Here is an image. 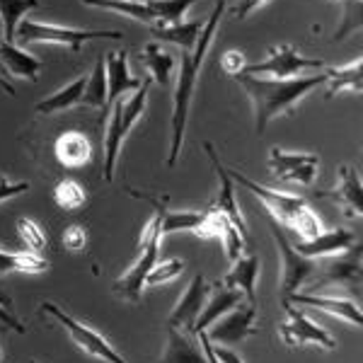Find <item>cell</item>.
I'll use <instances>...</instances> for the list:
<instances>
[{"mask_svg": "<svg viewBox=\"0 0 363 363\" xmlns=\"http://www.w3.org/2000/svg\"><path fill=\"white\" fill-rule=\"evenodd\" d=\"M225 10V0H218V5L213 8V13L199 34V42L194 51H182L179 56V73H177V85H174V109H172V136H169V153H167V167L177 165L179 148L184 143V128H186V116H189V104L194 97V87L201 73V66L206 61V54L213 42L216 27H218L220 17Z\"/></svg>", "mask_w": 363, "mask_h": 363, "instance_id": "1", "label": "cell"}, {"mask_svg": "<svg viewBox=\"0 0 363 363\" xmlns=\"http://www.w3.org/2000/svg\"><path fill=\"white\" fill-rule=\"evenodd\" d=\"M238 85L250 97L252 107H255V128L257 133H264L272 119L279 114L294 112V107L315 90L318 85H325V73L318 75H298V78L277 80V78H259V75L240 73L235 75Z\"/></svg>", "mask_w": 363, "mask_h": 363, "instance_id": "2", "label": "cell"}, {"mask_svg": "<svg viewBox=\"0 0 363 363\" xmlns=\"http://www.w3.org/2000/svg\"><path fill=\"white\" fill-rule=\"evenodd\" d=\"M150 85H153V80L145 78L138 90H133L131 97L116 99L114 102L112 116H109V124H107V136H104V182L114 179V167H116V157L121 153V143H124L128 131L138 121V116L145 112Z\"/></svg>", "mask_w": 363, "mask_h": 363, "instance_id": "3", "label": "cell"}, {"mask_svg": "<svg viewBox=\"0 0 363 363\" xmlns=\"http://www.w3.org/2000/svg\"><path fill=\"white\" fill-rule=\"evenodd\" d=\"M95 39H114V42H119V39H124V34L114 32V29H70L58 25H42V22L34 20H20L13 44H61L68 46L70 51H80L83 44L95 42Z\"/></svg>", "mask_w": 363, "mask_h": 363, "instance_id": "4", "label": "cell"}, {"mask_svg": "<svg viewBox=\"0 0 363 363\" xmlns=\"http://www.w3.org/2000/svg\"><path fill=\"white\" fill-rule=\"evenodd\" d=\"M160 238H162L160 216L155 213V218L150 220L148 228H145L143 240H140V257H138V262L114 284V291H116V294L124 296L126 301H131V303H138L140 301V291H143V286H145V277H148L150 269L157 264V250H160Z\"/></svg>", "mask_w": 363, "mask_h": 363, "instance_id": "5", "label": "cell"}, {"mask_svg": "<svg viewBox=\"0 0 363 363\" xmlns=\"http://www.w3.org/2000/svg\"><path fill=\"white\" fill-rule=\"evenodd\" d=\"M267 225L281 255V296L286 298L291 294H298V289H301L310 274L315 272V259H308V257L298 255L294 250V245H291L289 235L284 233V225L277 223V218L269 216Z\"/></svg>", "mask_w": 363, "mask_h": 363, "instance_id": "6", "label": "cell"}, {"mask_svg": "<svg viewBox=\"0 0 363 363\" xmlns=\"http://www.w3.org/2000/svg\"><path fill=\"white\" fill-rule=\"evenodd\" d=\"M225 172H228V177H230L233 182H240L245 189H250L252 194L259 199V201L267 206L269 216H272V218H277V223L296 228V223L301 220V216L306 213V211H310L306 199L284 194V191H277V189H269V186H264V184H257V182L245 177V174L238 172V169H228L225 167Z\"/></svg>", "mask_w": 363, "mask_h": 363, "instance_id": "7", "label": "cell"}, {"mask_svg": "<svg viewBox=\"0 0 363 363\" xmlns=\"http://www.w3.org/2000/svg\"><path fill=\"white\" fill-rule=\"evenodd\" d=\"M325 63L318 61V58H306L301 56L291 44H281L274 46L269 58H264L262 63L257 66H245L242 73L247 75H269V78H277V80H289V78H298L301 73L306 70H320Z\"/></svg>", "mask_w": 363, "mask_h": 363, "instance_id": "8", "label": "cell"}, {"mask_svg": "<svg viewBox=\"0 0 363 363\" xmlns=\"http://www.w3.org/2000/svg\"><path fill=\"white\" fill-rule=\"evenodd\" d=\"M42 310H44V313H49L51 318H56L58 322H61V325L68 330V335L73 337V342L78 344V347L83 349V351H87L90 356H95V359H102V361H107V363H126L124 356L116 354L114 347L102 335H97L95 330H90V327L83 325V322L73 320L70 315L63 313L61 308H56L54 303H44Z\"/></svg>", "mask_w": 363, "mask_h": 363, "instance_id": "9", "label": "cell"}, {"mask_svg": "<svg viewBox=\"0 0 363 363\" xmlns=\"http://www.w3.org/2000/svg\"><path fill=\"white\" fill-rule=\"evenodd\" d=\"M255 315H257V306H235L230 313L223 315V320L213 322L208 327L206 337L211 344L216 347H233V344H240L242 339H247L250 335H255Z\"/></svg>", "mask_w": 363, "mask_h": 363, "instance_id": "10", "label": "cell"}, {"mask_svg": "<svg viewBox=\"0 0 363 363\" xmlns=\"http://www.w3.org/2000/svg\"><path fill=\"white\" fill-rule=\"evenodd\" d=\"M342 255V252H339ZM361 245H351L344 250L342 257L327 259L322 267V277L313 289H325V286H344L351 294L361 296Z\"/></svg>", "mask_w": 363, "mask_h": 363, "instance_id": "11", "label": "cell"}, {"mask_svg": "<svg viewBox=\"0 0 363 363\" xmlns=\"http://www.w3.org/2000/svg\"><path fill=\"white\" fill-rule=\"evenodd\" d=\"M284 308H286V313H289V322H284V325L279 327V332L289 347H303V344H310V342L320 344V347H325V349L337 347L335 339L327 335V330H322L320 325H315L303 310L294 308L286 301H284Z\"/></svg>", "mask_w": 363, "mask_h": 363, "instance_id": "12", "label": "cell"}, {"mask_svg": "<svg viewBox=\"0 0 363 363\" xmlns=\"http://www.w3.org/2000/svg\"><path fill=\"white\" fill-rule=\"evenodd\" d=\"M269 169L281 182H301V184H313L318 177V157L308 153H286L281 148L269 150Z\"/></svg>", "mask_w": 363, "mask_h": 363, "instance_id": "13", "label": "cell"}, {"mask_svg": "<svg viewBox=\"0 0 363 363\" xmlns=\"http://www.w3.org/2000/svg\"><path fill=\"white\" fill-rule=\"evenodd\" d=\"M208 291H211V286L206 284V279H203L201 274H196V277L191 279V284L186 286L184 296L179 298V303L174 306L172 313H169L167 325L174 327V330H182V332H189V335H194L196 318H199V313L203 310V306H206Z\"/></svg>", "mask_w": 363, "mask_h": 363, "instance_id": "14", "label": "cell"}, {"mask_svg": "<svg viewBox=\"0 0 363 363\" xmlns=\"http://www.w3.org/2000/svg\"><path fill=\"white\" fill-rule=\"evenodd\" d=\"M203 148H206L211 162H213V167H216V174H218V179H220V191H218V196H216V201H213V206H211V208L218 211V213H223L225 218L230 220V223L240 230V235L247 240V225H245L242 213H240V208H238V199H235V191H233V179L228 177L225 165L218 160V155H216L213 145L206 143Z\"/></svg>", "mask_w": 363, "mask_h": 363, "instance_id": "15", "label": "cell"}, {"mask_svg": "<svg viewBox=\"0 0 363 363\" xmlns=\"http://www.w3.org/2000/svg\"><path fill=\"white\" fill-rule=\"evenodd\" d=\"M354 245V233L344 230V228H337V230L330 233H318L310 240H298L294 245V250L298 255L308 257V259H318V257H332L339 255V252L349 250Z\"/></svg>", "mask_w": 363, "mask_h": 363, "instance_id": "16", "label": "cell"}, {"mask_svg": "<svg viewBox=\"0 0 363 363\" xmlns=\"http://www.w3.org/2000/svg\"><path fill=\"white\" fill-rule=\"evenodd\" d=\"M104 68H107V107L121 99V95H126V92L138 90L143 83L128 73L126 51H109L104 58Z\"/></svg>", "mask_w": 363, "mask_h": 363, "instance_id": "17", "label": "cell"}, {"mask_svg": "<svg viewBox=\"0 0 363 363\" xmlns=\"http://www.w3.org/2000/svg\"><path fill=\"white\" fill-rule=\"evenodd\" d=\"M320 196H330L347 208V216H361L363 211V186L361 174L356 167L342 165L339 167V184L330 191H322Z\"/></svg>", "mask_w": 363, "mask_h": 363, "instance_id": "18", "label": "cell"}, {"mask_svg": "<svg viewBox=\"0 0 363 363\" xmlns=\"http://www.w3.org/2000/svg\"><path fill=\"white\" fill-rule=\"evenodd\" d=\"M284 301L296 303V306H310V308L325 310V313L347 320L356 327L363 325L361 308L356 306L354 301H349V298H320V296H308V294H291V296H286Z\"/></svg>", "mask_w": 363, "mask_h": 363, "instance_id": "19", "label": "cell"}, {"mask_svg": "<svg viewBox=\"0 0 363 363\" xmlns=\"http://www.w3.org/2000/svg\"><path fill=\"white\" fill-rule=\"evenodd\" d=\"M160 363H208L203 349L191 339L189 332L167 327V344L160 356Z\"/></svg>", "mask_w": 363, "mask_h": 363, "instance_id": "20", "label": "cell"}, {"mask_svg": "<svg viewBox=\"0 0 363 363\" xmlns=\"http://www.w3.org/2000/svg\"><path fill=\"white\" fill-rule=\"evenodd\" d=\"M240 306V294L235 289H228L223 284H213V296L208 298V303L203 306V310L199 313L196 325H194V335L196 332L208 330L218 318H223L225 313H230L233 308Z\"/></svg>", "mask_w": 363, "mask_h": 363, "instance_id": "21", "label": "cell"}, {"mask_svg": "<svg viewBox=\"0 0 363 363\" xmlns=\"http://www.w3.org/2000/svg\"><path fill=\"white\" fill-rule=\"evenodd\" d=\"M257 274H259V259L257 257H240V259L233 262V269L225 274L220 284L228 286V289L242 291L250 306H257V298H255Z\"/></svg>", "mask_w": 363, "mask_h": 363, "instance_id": "22", "label": "cell"}, {"mask_svg": "<svg viewBox=\"0 0 363 363\" xmlns=\"http://www.w3.org/2000/svg\"><path fill=\"white\" fill-rule=\"evenodd\" d=\"M0 66L8 73H15L17 78H25V80H37L39 78V70H42V61L34 58L27 51L17 49V44L13 42H0Z\"/></svg>", "mask_w": 363, "mask_h": 363, "instance_id": "23", "label": "cell"}, {"mask_svg": "<svg viewBox=\"0 0 363 363\" xmlns=\"http://www.w3.org/2000/svg\"><path fill=\"white\" fill-rule=\"evenodd\" d=\"M56 157L61 165L68 167L87 165L92 157V145L80 131H66L56 140Z\"/></svg>", "mask_w": 363, "mask_h": 363, "instance_id": "24", "label": "cell"}, {"mask_svg": "<svg viewBox=\"0 0 363 363\" xmlns=\"http://www.w3.org/2000/svg\"><path fill=\"white\" fill-rule=\"evenodd\" d=\"M325 83H330L325 97L332 99L337 97L339 92L351 90V92H361L363 90V68H361V58H356L354 63L342 68H327L325 70Z\"/></svg>", "mask_w": 363, "mask_h": 363, "instance_id": "25", "label": "cell"}, {"mask_svg": "<svg viewBox=\"0 0 363 363\" xmlns=\"http://www.w3.org/2000/svg\"><path fill=\"white\" fill-rule=\"evenodd\" d=\"M85 80L87 78H75L73 83L56 90L54 95L44 97L37 102V114H56V112H66V109L75 107L80 104V97H83V90H85Z\"/></svg>", "mask_w": 363, "mask_h": 363, "instance_id": "26", "label": "cell"}, {"mask_svg": "<svg viewBox=\"0 0 363 363\" xmlns=\"http://www.w3.org/2000/svg\"><path fill=\"white\" fill-rule=\"evenodd\" d=\"M201 29L203 22H177V25H167V27H150V32L160 42L177 44L182 51H194Z\"/></svg>", "mask_w": 363, "mask_h": 363, "instance_id": "27", "label": "cell"}, {"mask_svg": "<svg viewBox=\"0 0 363 363\" xmlns=\"http://www.w3.org/2000/svg\"><path fill=\"white\" fill-rule=\"evenodd\" d=\"M138 58L150 70V80H157L160 85H169V75L174 70V58L165 49H160L157 44H145Z\"/></svg>", "mask_w": 363, "mask_h": 363, "instance_id": "28", "label": "cell"}, {"mask_svg": "<svg viewBox=\"0 0 363 363\" xmlns=\"http://www.w3.org/2000/svg\"><path fill=\"white\" fill-rule=\"evenodd\" d=\"M37 5L39 0H0V29H3L0 34L5 42H13L20 20H25V15Z\"/></svg>", "mask_w": 363, "mask_h": 363, "instance_id": "29", "label": "cell"}, {"mask_svg": "<svg viewBox=\"0 0 363 363\" xmlns=\"http://www.w3.org/2000/svg\"><path fill=\"white\" fill-rule=\"evenodd\" d=\"M80 104L107 109V68H104V58H97L90 78L85 80V90H83V97H80Z\"/></svg>", "mask_w": 363, "mask_h": 363, "instance_id": "30", "label": "cell"}, {"mask_svg": "<svg viewBox=\"0 0 363 363\" xmlns=\"http://www.w3.org/2000/svg\"><path fill=\"white\" fill-rule=\"evenodd\" d=\"M150 201H153L157 216H160L162 235H165V233H174V230H194L196 233L203 223V213H191V211H186V213H169V211H165V206L157 203L155 199H150Z\"/></svg>", "mask_w": 363, "mask_h": 363, "instance_id": "31", "label": "cell"}, {"mask_svg": "<svg viewBox=\"0 0 363 363\" xmlns=\"http://www.w3.org/2000/svg\"><path fill=\"white\" fill-rule=\"evenodd\" d=\"M85 5H92V8H104V10H114V13L128 15L131 20L145 22V25L153 27L155 25V15L150 10L148 3H121V0H83Z\"/></svg>", "mask_w": 363, "mask_h": 363, "instance_id": "32", "label": "cell"}, {"mask_svg": "<svg viewBox=\"0 0 363 363\" xmlns=\"http://www.w3.org/2000/svg\"><path fill=\"white\" fill-rule=\"evenodd\" d=\"M199 0H155V3H148L150 10L155 15V25L153 27H167V25H177L182 22L186 10L191 8Z\"/></svg>", "mask_w": 363, "mask_h": 363, "instance_id": "33", "label": "cell"}, {"mask_svg": "<svg viewBox=\"0 0 363 363\" xmlns=\"http://www.w3.org/2000/svg\"><path fill=\"white\" fill-rule=\"evenodd\" d=\"M49 267L46 259L32 252H22V255H10V252H0V274L8 272H44Z\"/></svg>", "mask_w": 363, "mask_h": 363, "instance_id": "34", "label": "cell"}, {"mask_svg": "<svg viewBox=\"0 0 363 363\" xmlns=\"http://www.w3.org/2000/svg\"><path fill=\"white\" fill-rule=\"evenodd\" d=\"M54 201L63 211H75L85 203V189L75 179H63L54 189Z\"/></svg>", "mask_w": 363, "mask_h": 363, "instance_id": "35", "label": "cell"}, {"mask_svg": "<svg viewBox=\"0 0 363 363\" xmlns=\"http://www.w3.org/2000/svg\"><path fill=\"white\" fill-rule=\"evenodd\" d=\"M17 233H20V240L25 242V247L32 252V255H39L46 247V235L34 220L29 218H20L17 220Z\"/></svg>", "mask_w": 363, "mask_h": 363, "instance_id": "36", "label": "cell"}, {"mask_svg": "<svg viewBox=\"0 0 363 363\" xmlns=\"http://www.w3.org/2000/svg\"><path fill=\"white\" fill-rule=\"evenodd\" d=\"M182 272H184V262H179V259L160 262V264H155V267L148 272V277H145V286L165 284V281L174 279V277H177V274H182Z\"/></svg>", "mask_w": 363, "mask_h": 363, "instance_id": "37", "label": "cell"}, {"mask_svg": "<svg viewBox=\"0 0 363 363\" xmlns=\"http://www.w3.org/2000/svg\"><path fill=\"white\" fill-rule=\"evenodd\" d=\"M220 240H223V245H225V255H228V259L230 262H235L240 259V255H242V247H245V242H242V235H240V230L233 223H225L223 228V233H220Z\"/></svg>", "mask_w": 363, "mask_h": 363, "instance_id": "38", "label": "cell"}, {"mask_svg": "<svg viewBox=\"0 0 363 363\" xmlns=\"http://www.w3.org/2000/svg\"><path fill=\"white\" fill-rule=\"evenodd\" d=\"M220 66H223L225 73H230L233 78H235V75L242 73L247 63H245V56L240 54V51H225L223 58H220Z\"/></svg>", "mask_w": 363, "mask_h": 363, "instance_id": "39", "label": "cell"}, {"mask_svg": "<svg viewBox=\"0 0 363 363\" xmlns=\"http://www.w3.org/2000/svg\"><path fill=\"white\" fill-rule=\"evenodd\" d=\"M85 230L80 225H70L63 230V245L68 250H83L85 247Z\"/></svg>", "mask_w": 363, "mask_h": 363, "instance_id": "40", "label": "cell"}, {"mask_svg": "<svg viewBox=\"0 0 363 363\" xmlns=\"http://www.w3.org/2000/svg\"><path fill=\"white\" fill-rule=\"evenodd\" d=\"M25 191H29V182H10V179L0 177V201L13 199L17 194H25Z\"/></svg>", "mask_w": 363, "mask_h": 363, "instance_id": "41", "label": "cell"}, {"mask_svg": "<svg viewBox=\"0 0 363 363\" xmlns=\"http://www.w3.org/2000/svg\"><path fill=\"white\" fill-rule=\"evenodd\" d=\"M211 347H213L216 359H218L220 363H245V361L235 354V351H230L228 347H216V344H211Z\"/></svg>", "mask_w": 363, "mask_h": 363, "instance_id": "42", "label": "cell"}, {"mask_svg": "<svg viewBox=\"0 0 363 363\" xmlns=\"http://www.w3.org/2000/svg\"><path fill=\"white\" fill-rule=\"evenodd\" d=\"M262 3H267V0H240L238 10H235V17H238V20H245V17H247L255 8H259Z\"/></svg>", "mask_w": 363, "mask_h": 363, "instance_id": "43", "label": "cell"}, {"mask_svg": "<svg viewBox=\"0 0 363 363\" xmlns=\"http://www.w3.org/2000/svg\"><path fill=\"white\" fill-rule=\"evenodd\" d=\"M0 322H3L5 327H10V330H15V332H25V325H20V320L15 318L13 313H8L5 308H0Z\"/></svg>", "mask_w": 363, "mask_h": 363, "instance_id": "44", "label": "cell"}, {"mask_svg": "<svg viewBox=\"0 0 363 363\" xmlns=\"http://www.w3.org/2000/svg\"><path fill=\"white\" fill-rule=\"evenodd\" d=\"M196 335H199V342H201L203 356H206V359H208V363H220L218 359H216V354H213V347H211V342H208L206 332H196Z\"/></svg>", "mask_w": 363, "mask_h": 363, "instance_id": "45", "label": "cell"}, {"mask_svg": "<svg viewBox=\"0 0 363 363\" xmlns=\"http://www.w3.org/2000/svg\"><path fill=\"white\" fill-rule=\"evenodd\" d=\"M0 308H10V298L8 294H3V289H0Z\"/></svg>", "mask_w": 363, "mask_h": 363, "instance_id": "46", "label": "cell"}, {"mask_svg": "<svg viewBox=\"0 0 363 363\" xmlns=\"http://www.w3.org/2000/svg\"><path fill=\"white\" fill-rule=\"evenodd\" d=\"M121 3H155V0H121Z\"/></svg>", "mask_w": 363, "mask_h": 363, "instance_id": "47", "label": "cell"}, {"mask_svg": "<svg viewBox=\"0 0 363 363\" xmlns=\"http://www.w3.org/2000/svg\"><path fill=\"white\" fill-rule=\"evenodd\" d=\"M5 330H8V327H5L3 322H0V332H5Z\"/></svg>", "mask_w": 363, "mask_h": 363, "instance_id": "48", "label": "cell"}, {"mask_svg": "<svg viewBox=\"0 0 363 363\" xmlns=\"http://www.w3.org/2000/svg\"><path fill=\"white\" fill-rule=\"evenodd\" d=\"M3 73H5V70H3V66H0V78H3Z\"/></svg>", "mask_w": 363, "mask_h": 363, "instance_id": "49", "label": "cell"}, {"mask_svg": "<svg viewBox=\"0 0 363 363\" xmlns=\"http://www.w3.org/2000/svg\"><path fill=\"white\" fill-rule=\"evenodd\" d=\"M0 359H3V349H0Z\"/></svg>", "mask_w": 363, "mask_h": 363, "instance_id": "50", "label": "cell"}, {"mask_svg": "<svg viewBox=\"0 0 363 363\" xmlns=\"http://www.w3.org/2000/svg\"><path fill=\"white\" fill-rule=\"evenodd\" d=\"M29 363H37V361H29Z\"/></svg>", "mask_w": 363, "mask_h": 363, "instance_id": "51", "label": "cell"}, {"mask_svg": "<svg viewBox=\"0 0 363 363\" xmlns=\"http://www.w3.org/2000/svg\"><path fill=\"white\" fill-rule=\"evenodd\" d=\"M0 32H3V29H0Z\"/></svg>", "mask_w": 363, "mask_h": 363, "instance_id": "52", "label": "cell"}]
</instances>
